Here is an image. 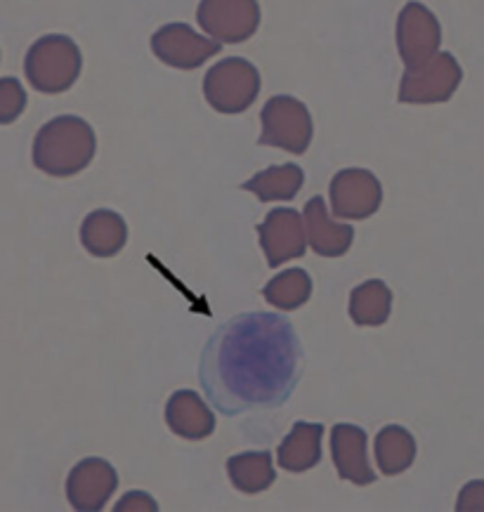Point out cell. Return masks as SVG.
I'll use <instances>...</instances> for the list:
<instances>
[{
  "mask_svg": "<svg viewBox=\"0 0 484 512\" xmlns=\"http://www.w3.org/2000/svg\"><path fill=\"white\" fill-rule=\"evenodd\" d=\"M303 369V347L286 317L246 312L215 328L201 352L199 380L225 416L289 402Z\"/></svg>",
  "mask_w": 484,
  "mask_h": 512,
  "instance_id": "6da1fadb",
  "label": "cell"
},
{
  "mask_svg": "<svg viewBox=\"0 0 484 512\" xmlns=\"http://www.w3.org/2000/svg\"><path fill=\"white\" fill-rule=\"evenodd\" d=\"M97 140L88 121L78 116H57L34 137V166L45 175L71 177L95 159Z\"/></svg>",
  "mask_w": 484,
  "mask_h": 512,
  "instance_id": "7a4b0ae2",
  "label": "cell"
},
{
  "mask_svg": "<svg viewBox=\"0 0 484 512\" xmlns=\"http://www.w3.org/2000/svg\"><path fill=\"white\" fill-rule=\"evenodd\" d=\"M81 50L69 36L50 34L38 38L26 52L24 71L31 88L43 95L67 93L81 74Z\"/></svg>",
  "mask_w": 484,
  "mask_h": 512,
  "instance_id": "3957f363",
  "label": "cell"
},
{
  "mask_svg": "<svg viewBox=\"0 0 484 512\" xmlns=\"http://www.w3.org/2000/svg\"><path fill=\"white\" fill-rule=\"evenodd\" d=\"M260 74L248 59L227 57L208 69L204 97L220 114H241L258 100Z\"/></svg>",
  "mask_w": 484,
  "mask_h": 512,
  "instance_id": "277c9868",
  "label": "cell"
},
{
  "mask_svg": "<svg viewBox=\"0 0 484 512\" xmlns=\"http://www.w3.org/2000/svg\"><path fill=\"white\" fill-rule=\"evenodd\" d=\"M263 135L260 144L284 149L291 154H305L312 142V116L307 107L291 95H277L260 111Z\"/></svg>",
  "mask_w": 484,
  "mask_h": 512,
  "instance_id": "5b68a950",
  "label": "cell"
},
{
  "mask_svg": "<svg viewBox=\"0 0 484 512\" xmlns=\"http://www.w3.org/2000/svg\"><path fill=\"white\" fill-rule=\"evenodd\" d=\"M461 64L451 52H437L423 67L407 69L400 85V102L404 104H437L451 100L461 85Z\"/></svg>",
  "mask_w": 484,
  "mask_h": 512,
  "instance_id": "8992f818",
  "label": "cell"
},
{
  "mask_svg": "<svg viewBox=\"0 0 484 512\" xmlns=\"http://www.w3.org/2000/svg\"><path fill=\"white\" fill-rule=\"evenodd\" d=\"M199 26L220 43H244L260 26L258 0H201Z\"/></svg>",
  "mask_w": 484,
  "mask_h": 512,
  "instance_id": "52a82bcc",
  "label": "cell"
},
{
  "mask_svg": "<svg viewBox=\"0 0 484 512\" xmlns=\"http://www.w3.org/2000/svg\"><path fill=\"white\" fill-rule=\"evenodd\" d=\"M442 43V29L437 17L421 3H407L397 19V50L407 69L430 62Z\"/></svg>",
  "mask_w": 484,
  "mask_h": 512,
  "instance_id": "ba28073f",
  "label": "cell"
},
{
  "mask_svg": "<svg viewBox=\"0 0 484 512\" xmlns=\"http://www.w3.org/2000/svg\"><path fill=\"white\" fill-rule=\"evenodd\" d=\"M383 187L371 170H340L331 180V208L336 218L366 220L381 208Z\"/></svg>",
  "mask_w": 484,
  "mask_h": 512,
  "instance_id": "9c48e42d",
  "label": "cell"
},
{
  "mask_svg": "<svg viewBox=\"0 0 484 512\" xmlns=\"http://www.w3.org/2000/svg\"><path fill=\"white\" fill-rule=\"evenodd\" d=\"M152 50L173 69H199L208 57L220 55V41L196 34L187 24H166L152 36Z\"/></svg>",
  "mask_w": 484,
  "mask_h": 512,
  "instance_id": "30bf717a",
  "label": "cell"
},
{
  "mask_svg": "<svg viewBox=\"0 0 484 512\" xmlns=\"http://www.w3.org/2000/svg\"><path fill=\"white\" fill-rule=\"evenodd\" d=\"M305 218L293 208L270 210L263 225H258L260 248H263L267 265L279 267L289 260L303 258L307 251Z\"/></svg>",
  "mask_w": 484,
  "mask_h": 512,
  "instance_id": "8fae6325",
  "label": "cell"
},
{
  "mask_svg": "<svg viewBox=\"0 0 484 512\" xmlns=\"http://www.w3.org/2000/svg\"><path fill=\"white\" fill-rule=\"evenodd\" d=\"M119 487L114 465L104 458H85L76 463L67 477V498L71 508L81 512L102 510Z\"/></svg>",
  "mask_w": 484,
  "mask_h": 512,
  "instance_id": "7c38bea8",
  "label": "cell"
},
{
  "mask_svg": "<svg viewBox=\"0 0 484 512\" xmlns=\"http://www.w3.org/2000/svg\"><path fill=\"white\" fill-rule=\"evenodd\" d=\"M331 456L338 475L352 484H374L376 472L366 458V432L357 425L338 423L331 430Z\"/></svg>",
  "mask_w": 484,
  "mask_h": 512,
  "instance_id": "4fadbf2b",
  "label": "cell"
},
{
  "mask_svg": "<svg viewBox=\"0 0 484 512\" xmlns=\"http://www.w3.org/2000/svg\"><path fill=\"white\" fill-rule=\"evenodd\" d=\"M305 227H307V239H310L312 251L322 258H340V255L348 253L355 239V229L350 225H340L329 218V210L322 196H312L305 203Z\"/></svg>",
  "mask_w": 484,
  "mask_h": 512,
  "instance_id": "5bb4252c",
  "label": "cell"
},
{
  "mask_svg": "<svg viewBox=\"0 0 484 512\" xmlns=\"http://www.w3.org/2000/svg\"><path fill=\"white\" fill-rule=\"evenodd\" d=\"M166 423L175 435L199 442L213 435L215 416L208 404L192 390H178L166 402Z\"/></svg>",
  "mask_w": 484,
  "mask_h": 512,
  "instance_id": "9a60e30c",
  "label": "cell"
},
{
  "mask_svg": "<svg viewBox=\"0 0 484 512\" xmlns=\"http://www.w3.org/2000/svg\"><path fill=\"white\" fill-rule=\"evenodd\" d=\"M324 425L298 420L277 449V461L286 472H307L322 461Z\"/></svg>",
  "mask_w": 484,
  "mask_h": 512,
  "instance_id": "2e32d148",
  "label": "cell"
},
{
  "mask_svg": "<svg viewBox=\"0 0 484 512\" xmlns=\"http://www.w3.org/2000/svg\"><path fill=\"white\" fill-rule=\"evenodd\" d=\"M81 241L85 251L95 258H111L121 253L128 241V225L114 210H95L81 225Z\"/></svg>",
  "mask_w": 484,
  "mask_h": 512,
  "instance_id": "e0dca14e",
  "label": "cell"
},
{
  "mask_svg": "<svg viewBox=\"0 0 484 512\" xmlns=\"http://www.w3.org/2000/svg\"><path fill=\"white\" fill-rule=\"evenodd\" d=\"M376 463L385 477L407 472L416 461V439L402 425H385L376 435Z\"/></svg>",
  "mask_w": 484,
  "mask_h": 512,
  "instance_id": "ac0fdd59",
  "label": "cell"
},
{
  "mask_svg": "<svg viewBox=\"0 0 484 512\" xmlns=\"http://www.w3.org/2000/svg\"><path fill=\"white\" fill-rule=\"evenodd\" d=\"M305 173L296 163H284V166H272L260 170L251 180L244 182L241 189L253 192L263 203L270 201H291L296 199L300 189H303Z\"/></svg>",
  "mask_w": 484,
  "mask_h": 512,
  "instance_id": "d6986e66",
  "label": "cell"
},
{
  "mask_svg": "<svg viewBox=\"0 0 484 512\" xmlns=\"http://www.w3.org/2000/svg\"><path fill=\"white\" fill-rule=\"evenodd\" d=\"M392 312V291L381 279H369L350 293V317L357 326H383Z\"/></svg>",
  "mask_w": 484,
  "mask_h": 512,
  "instance_id": "ffe728a7",
  "label": "cell"
},
{
  "mask_svg": "<svg viewBox=\"0 0 484 512\" xmlns=\"http://www.w3.org/2000/svg\"><path fill=\"white\" fill-rule=\"evenodd\" d=\"M227 472H230L232 484L244 494H260L267 487H272L274 472L272 456L267 451H246L237 454L227 461Z\"/></svg>",
  "mask_w": 484,
  "mask_h": 512,
  "instance_id": "44dd1931",
  "label": "cell"
},
{
  "mask_svg": "<svg viewBox=\"0 0 484 512\" xmlns=\"http://www.w3.org/2000/svg\"><path fill=\"white\" fill-rule=\"evenodd\" d=\"M263 295L267 303L277 307V310L293 312L310 300L312 279L310 274L300 267L286 269V272H281L274 279H270V284L263 288Z\"/></svg>",
  "mask_w": 484,
  "mask_h": 512,
  "instance_id": "7402d4cb",
  "label": "cell"
},
{
  "mask_svg": "<svg viewBox=\"0 0 484 512\" xmlns=\"http://www.w3.org/2000/svg\"><path fill=\"white\" fill-rule=\"evenodd\" d=\"M26 107V93L15 78H3L0 81V123L8 126L22 114Z\"/></svg>",
  "mask_w": 484,
  "mask_h": 512,
  "instance_id": "603a6c76",
  "label": "cell"
},
{
  "mask_svg": "<svg viewBox=\"0 0 484 512\" xmlns=\"http://www.w3.org/2000/svg\"><path fill=\"white\" fill-rule=\"evenodd\" d=\"M456 510H484V479H473L466 487L461 489L459 501H456Z\"/></svg>",
  "mask_w": 484,
  "mask_h": 512,
  "instance_id": "cb8c5ba5",
  "label": "cell"
},
{
  "mask_svg": "<svg viewBox=\"0 0 484 512\" xmlns=\"http://www.w3.org/2000/svg\"><path fill=\"white\" fill-rule=\"evenodd\" d=\"M116 510H159V503L154 501L152 496L145 494V491H130L116 503Z\"/></svg>",
  "mask_w": 484,
  "mask_h": 512,
  "instance_id": "d4e9b609",
  "label": "cell"
}]
</instances>
